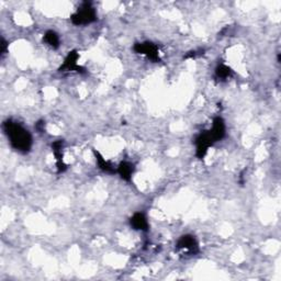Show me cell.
Masks as SVG:
<instances>
[{
    "instance_id": "3",
    "label": "cell",
    "mask_w": 281,
    "mask_h": 281,
    "mask_svg": "<svg viewBox=\"0 0 281 281\" xmlns=\"http://www.w3.org/2000/svg\"><path fill=\"white\" fill-rule=\"evenodd\" d=\"M213 136L210 130L201 131L199 134L196 136L195 145H196V155L199 159H203L208 154L209 148L216 144Z\"/></svg>"
},
{
    "instance_id": "4",
    "label": "cell",
    "mask_w": 281,
    "mask_h": 281,
    "mask_svg": "<svg viewBox=\"0 0 281 281\" xmlns=\"http://www.w3.org/2000/svg\"><path fill=\"white\" fill-rule=\"evenodd\" d=\"M134 52L137 54L144 55L145 57L151 59L154 63L161 62V56H159V49L156 44L153 42H139L135 43L133 46Z\"/></svg>"
},
{
    "instance_id": "8",
    "label": "cell",
    "mask_w": 281,
    "mask_h": 281,
    "mask_svg": "<svg viewBox=\"0 0 281 281\" xmlns=\"http://www.w3.org/2000/svg\"><path fill=\"white\" fill-rule=\"evenodd\" d=\"M211 132L213 139L216 142L223 140L227 135V125L225 121L222 117H216L212 121L211 129H209Z\"/></svg>"
},
{
    "instance_id": "5",
    "label": "cell",
    "mask_w": 281,
    "mask_h": 281,
    "mask_svg": "<svg viewBox=\"0 0 281 281\" xmlns=\"http://www.w3.org/2000/svg\"><path fill=\"white\" fill-rule=\"evenodd\" d=\"M78 59H79V53L76 51V49H73L70 51L67 56L65 57L63 64L59 66L58 71L60 73H66V71H76V73L79 74H85L86 73V68L82 67L78 64Z\"/></svg>"
},
{
    "instance_id": "9",
    "label": "cell",
    "mask_w": 281,
    "mask_h": 281,
    "mask_svg": "<svg viewBox=\"0 0 281 281\" xmlns=\"http://www.w3.org/2000/svg\"><path fill=\"white\" fill-rule=\"evenodd\" d=\"M130 225L133 230L141 231V232H147L148 229H150L147 218L143 212H135L130 218Z\"/></svg>"
},
{
    "instance_id": "15",
    "label": "cell",
    "mask_w": 281,
    "mask_h": 281,
    "mask_svg": "<svg viewBox=\"0 0 281 281\" xmlns=\"http://www.w3.org/2000/svg\"><path fill=\"white\" fill-rule=\"evenodd\" d=\"M8 46H9V44L8 42L4 40V38L2 37L1 38V49H0V52H1V57H3L5 54H7L8 52Z\"/></svg>"
},
{
    "instance_id": "7",
    "label": "cell",
    "mask_w": 281,
    "mask_h": 281,
    "mask_svg": "<svg viewBox=\"0 0 281 281\" xmlns=\"http://www.w3.org/2000/svg\"><path fill=\"white\" fill-rule=\"evenodd\" d=\"M52 152L54 154L55 161H56V168H57V174H63L67 169V165L64 162V155H63V150H64V141L63 140H57L52 143Z\"/></svg>"
},
{
    "instance_id": "6",
    "label": "cell",
    "mask_w": 281,
    "mask_h": 281,
    "mask_svg": "<svg viewBox=\"0 0 281 281\" xmlns=\"http://www.w3.org/2000/svg\"><path fill=\"white\" fill-rule=\"evenodd\" d=\"M176 247H177L179 251L189 253L190 255H197L198 253L200 252L199 243H198L197 239L194 235L190 234L180 236L179 240L177 241V244H176Z\"/></svg>"
},
{
    "instance_id": "12",
    "label": "cell",
    "mask_w": 281,
    "mask_h": 281,
    "mask_svg": "<svg viewBox=\"0 0 281 281\" xmlns=\"http://www.w3.org/2000/svg\"><path fill=\"white\" fill-rule=\"evenodd\" d=\"M234 75L233 69L228 66L227 64L221 63L217 66L216 70H214V77L220 81H225L231 78Z\"/></svg>"
},
{
    "instance_id": "13",
    "label": "cell",
    "mask_w": 281,
    "mask_h": 281,
    "mask_svg": "<svg viewBox=\"0 0 281 281\" xmlns=\"http://www.w3.org/2000/svg\"><path fill=\"white\" fill-rule=\"evenodd\" d=\"M43 41L46 43V45L53 49H57L60 45L59 35L53 30H48L45 32V34L43 36Z\"/></svg>"
},
{
    "instance_id": "14",
    "label": "cell",
    "mask_w": 281,
    "mask_h": 281,
    "mask_svg": "<svg viewBox=\"0 0 281 281\" xmlns=\"http://www.w3.org/2000/svg\"><path fill=\"white\" fill-rule=\"evenodd\" d=\"M35 129L38 133H43V132L45 131V122H44L43 120L37 121V122L35 123Z\"/></svg>"
},
{
    "instance_id": "11",
    "label": "cell",
    "mask_w": 281,
    "mask_h": 281,
    "mask_svg": "<svg viewBox=\"0 0 281 281\" xmlns=\"http://www.w3.org/2000/svg\"><path fill=\"white\" fill-rule=\"evenodd\" d=\"M92 152H93V155H95L98 168L100 169L101 172L106 173V174H110V175L117 173V169L114 168L113 165L109 161H107V159L102 156V154L100 152H98L97 150H93Z\"/></svg>"
},
{
    "instance_id": "10",
    "label": "cell",
    "mask_w": 281,
    "mask_h": 281,
    "mask_svg": "<svg viewBox=\"0 0 281 281\" xmlns=\"http://www.w3.org/2000/svg\"><path fill=\"white\" fill-rule=\"evenodd\" d=\"M134 172H135L134 164H132L128 161L121 162L119 164V166L117 167V173L119 174L121 179L126 181V183L132 181V177H133Z\"/></svg>"
},
{
    "instance_id": "1",
    "label": "cell",
    "mask_w": 281,
    "mask_h": 281,
    "mask_svg": "<svg viewBox=\"0 0 281 281\" xmlns=\"http://www.w3.org/2000/svg\"><path fill=\"white\" fill-rule=\"evenodd\" d=\"M4 134L7 135L10 145L19 153L26 154L31 151L33 145L32 135L19 122L13 120L4 121L2 124Z\"/></svg>"
},
{
    "instance_id": "2",
    "label": "cell",
    "mask_w": 281,
    "mask_h": 281,
    "mask_svg": "<svg viewBox=\"0 0 281 281\" xmlns=\"http://www.w3.org/2000/svg\"><path fill=\"white\" fill-rule=\"evenodd\" d=\"M97 11L91 2H82L76 12L71 14L70 21L75 25H87L97 21Z\"/></svg>"
}]
</instances>
